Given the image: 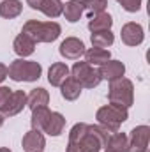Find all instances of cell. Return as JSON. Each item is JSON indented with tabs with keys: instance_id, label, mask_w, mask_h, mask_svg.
I'll use <instances>...</instances> for the list:
<instances>
[{
	"instance_id": "cell-7",
	"label": "cell",
	"mask_w": 150,
	"mask_h": 152,
	"mask_svg": "<svg viewBox=\"0 0 150 152\" xmlns=\"http://www.w3.org/2000/svg\"><path fill=\"white\" fill-rule=\"evenodd\" d=\"M127 152H147L149 151V138H150V127L149 126H136L131 131Z\"/></svg>"
},
{
	"instance_id": "cell-27",
	"label": "cell",
	"mask_w": 150,
	"mask_h": 152,
	"mask_svg": "<svg viewBox=\"0 0 150 152\" xmlns=\"http://www.w3.org/2000/svg\"><path fill=\"white\" fill-rule=\"evenodd\" d=\"M122 9H125L127 12H138L141 7V0H117Z\"/></svg>"
},
{
	"instance_id": "cell-11",
	"label": "cell",
	"mask_w": 150,
	"mask_h": 152,
	"mask_svg": "<svg viewBox=\"0 0 150 152\" xmlns=\"http://www.w3.org/2000/svg\"><path fill=\"white\" fill-rule=\"evenodd\" d=\"M21 147H23L25 152H42L44 147H46V140H44V136H42L41 131L32 129V131H28V133L23 136Z\"/></svg>"
},
{
	"instance_id": "cell-32",
	"label": "cell",
	"mask_w": 150,
	"mask_h": 152,
	"mask_svg": "<svg viewBox=\"0 0 150 152\" xmlns=\"http://www.w3.org/2000/svg\"><path fill=\"white\" fill-rule=\"evenodd\" d=\"M2 126H4V115L0 113V127H2Z\"/></svg>"
},
{
	"instance_id": "cell-1",
	"label": "cell",
	"mask_w": 150,
	"mask_h": 152,
	"mask_svg": "<svg viewBox=\"0 0 150 152\" xmlns=\"http://www.w3.org/2000/svg\"><path fill=\"white\" fill-rule=\"evenodd\" d=\"M110 131L103 126H88L85 122H78L69 133V143L66 152H101L104 149Z\"/></svg>"
},
{
	"instance_id": "cell-18",
	"label": "cell",
	"mask_w": 150,
	"mask_h": 152,
	"mask_svg": "<svg viewBox=\"0 0 150 152\" xmlns=\"http://www.w3.org/2000/svg\"><path fill=\"white\" fill-rule=\"evenodd\" d=\"M60 94L66 101H76L81 96V85L69 75V78L60 85Z\"/></svg>"
},
{
	"instance_id": "cell-31",
	"label": "cell",
	"mask_w": 150,
	"mask_h": 152,
	"mask_svg": "<svg viewBox=\"0 0 150 152\" xmlns=\"http://www.w3.org/2000/svg\"><path fill=\"white\" fill-rule=\"evenodd\" d=\"M0 152H11V149H7V147H0Z\"/></svg>"
},
{
	"instance_id": "cell-13",
	"label": "cell",
	"mask_w": 150,
	"mask_h": 152,
	"mask_svg": "<svg viewBox=\"0 0 150 152\" xmlns=\"http://www.w3.org/2000/svg\"><path fill=\"white\" fill-rule=\"evenodd\" d=\"M64 127H66V117L58 112H51L42 127V133H46L50 136H60Z\"/></svg>"
},
{
	"instance_id": "cell-26",
	"label": "cell",
	"mask_w": 150,
	"mask_h": 152,
	"mask_svg": "<svg viewBox=\"0 0 150 152\" xmlns=\"http://www.w3.org/2000/svg\"><path fill=\"white\" fill-rule=\"evenodd\" d=\"M81 5H83V11L88 12V16H94V14L104 12V9L108 7V0H81Z\"/></svg>"
},
{
	"instance_id": "cell-29",
	"label": "cell",
	"mask_w": 150,
	"mask_h": 152,
	"mask_svg": "<svg viewBox=\"0 0 150 152\" xmlns=\"http://www.w3.org/2000/svg\"><path fill=\"white\" fill-rule=\"evenodd\" d=\"M42 2H44V0H27V4H28V5H30L32 9H37V11L41 9Z\"/></svg>"
},
{
	"instance_id": "cell-30",
	"label": "cell",
	"mask_w": 150,
	"mask_h": 152,
	"mask_svg": "<svg viewBox=\"0 0 150 152\" xmlns=\"http://www.w3.org/2000/svg\"><path fill=\"white\" fill-rule=\"evenodd\" d=\"M5 78H7V66L0 62V83H2Z\"/></svg>"
},
{
	"instance_id": "cell-12",
	"label": "cell",
	"mask_w": 150,
	"mask_h": 152,
	"mask_svg": "<svg viewBox=\"0 0 150 152\" xmlns=\"http://www.w3.org/2000/svg\"><path fill=\"white\" fill-rule=\"evenodd\" d=\"M97 71H99V75H101L103 80L111 81V80L122 78V76L125 75V66H124V62H120V60H108V62L103 64Z\"/></svg>"
},
{
	"instance_id": "cell-3",
	"label": "cell",
	"mask_w": 150,
	"mask_h": 152,
	"mask_svg": "<svg viewBox=\"0 0 150 152\" xmlns=\"http://www.w3.org/2000/svg\"><path fill=\"white\" fill-rule=\"evenodd\" d=\"M95 118H97L99 126L106 127L110 133H117L118 127L129 118V112L122 104H113V103H110V104H106V106H103V108L97 110Z\"/></svg>"
},
{
	"instance_id": "cell-25",
	"label": "cell",
	"mask_w": 150,
	"mask_h": 152,
	"mask_svg": "<svg viewBox=\"0 0 150 152\" xmlns=\"http://www.w3.org/2000/svg\"><path fill=\"white\" fill-rule=\"evenodd\" d=\"M39 11L44 12L48 18H58L64 12V4L60 0H44Z\"/></svg>"
},
{
	"instance_id": "cell-8",
	"label": "cell",
	"mask_w": 150,
	"mask_h": 152,
	"mask_svg": "<svg viewBox=\"0 0 150 152\" xmlns=\"http://www.w3.org/2000/svg\"><path fill=\"white\" fill-rule=\"evenodd\" d=\"M58 51L67 60H78L79 57L85 55V44H83L81 39H78V37H66L60 42Z\"/></svg>"
},
{
	"instance_id": "cell-10",
	"label": "cell",
	"mask_w": 150,
	"mask_h": 152,
	"mask_svg": "<svg viewBox=\"0 0 150 152\" xmlns=\"http://www.w3.org/2000/svg\"><path fill=\"white\" fill-rule=\"evenodd\" d=\"M25 106H27V94L23 90H12L7 104L2 110V115L4 117H14V115L20 113Z\"/></svg>"
},
{
	"instance_id": "cell-4",
	"label": "cell",
	"mask_w": 150,
	"mask_h": 152,
	"mask_svg": "<svg viewBox=\"0 0 150 152\" xmlns=\"http://www.w3.org/2000/svg\"><path fill=\"white\" fill-rule=\"evenodd\" d=\"M42 75V67L36 60L16 58L7 67V76L14 81H37Z\"/></svg>"
},
{
	"instance_id": "cell-24",
	"label": "cell",
	"mask_w": 150,
	"mask_h": 152,
	"mask_svg": "<svg viewBox=\"0 0 150 152\" xmlns=\"http://www.w3.org/2000/svg\"><path fill=\"white\" fill-rule=\"evenodd\" d=\"M90 41H92V46L95 48H108L111 46L113 41H115V36L111 34V30H103V32H92L90 36Z\"/></svg>"
},
{
	"instance_id": "cell-16",
	"label": "cell",
	"mask_w": 150,
	"mask_h": 152,
	"mask_svg": "<svg viewBox=\"0 0 150 152\" xmlns=\"http://www.w3.org/2000/svg\"><path fill=\"white\" fill-rule=\"evenodd\" d=\"M113 27V18L108 12H99L90 16L88 20V28L90 32H103V30H111Z\"/></svg>"
},
{
	"instance_id": "cell-5",
	"label": "cell",
	"mask_w": 150,
	"mask_h": 152,
	"mask_svg": "<svg viewBox=\"0 0 150 152\" xmlns=\"http://www.w3.org/2000/svg\"><path fill=\"white\" fill-rule=\"evenodd\" d=\"M108 99L113 104H122L125 108L133 106L134 103V85L131 80L127 78H117L110 81V88H108Z\"/></svg>"
},
{
	"instance_id": "cell-20",
	"label": "cell",
	"mask_w": 150,
	"mask_h": 152,
	"mask_svg": "<svg viewBox=\"0 0 150 152\" xmlns=\"http://www.w3.org/2000/svg\"><path fill=\"white\" fill-rule=\"evenodd\" d=\"M127 143H129V138L125 133H111L104 149L106 151H111V152H127Z\"/></svg>"
},
{
	"instance_id": "cell-9",
	"label": "cell",
	"mask_w": 150,
	"mask_h": 152,
	"mask_svg": "<svg viewBox=\"0 0 150 152\" xmlns=\"http://www.w3.org/2000/svg\"><path fill=\"white\" fill-rule=\"evenodd\" d=\"M120 37H122V42L127 46H140L145 39V32H143V27L140 23L129 21L122 27Z\"/></svg>"
},
{
	"instance_id": "cell-15",
	"label": "cell",
	"mask_w": 150,
	"mask_h": 152,
	"mask_svg": "<svg viewBox=\"0 0 150 152\" xmlns=\"http://www.w3.org/2000/svg\"><path fill=\"white\" fill-rule=\"evenodd\" d=\"M111 58L110 50L104 48H95L92 46L90 50H85V62H88L90 66H103Z\"/></svg>"
},
{
	"instance_id": "cell-19",
	"label": "cell",
	"mask_w": 150,
	"mask_h": 152,
	"mask_svg": "<svg viewBox=\"0 0 150 152\" xmlns=\"http://www.w3.org/2000/svg\"><path fill=\"white\" fill-rule=\"evenodd\" d=\"M23 11V4L20 0H2L0 2V16L5 20L18 18Z\"/></svg>"
},
{
	"instance_id": "cell-23",
	"label": "cell",
	"mask_w": 150,
	"mask_h": 152,
	"mask_svg": "<svg viewBox=\"0 0 150 152\" xmlns=\"http://www.w3.org/2000/svg\"><path fill=\"white\" fill-rule=\"evenodd\" d=\"M50 113H51V112L48 110V106L34 108V110H32V118H30L32 129H36V131H41V133H42V127H44V124H46V120H48Z\"/></svg>"
},
{
	"instance_id": "cell-28",
	"label": "cell",
	"mask_w": 150,
	"mask_h": 152,
	"mask_svg": "<svg viewBox=\"0 0 150 152\" xmlns=\"http://www.w3.org/2000/svg\"><path fill=\"white\" fill-rule=\"evenodd\" d=\"M11 94H12V88H9V87H0V112H2L4 106L7 104Z\"/></svg>"
},
{
	"instance_id": "cell-22",
	"label": "cell",
	"mask_w": 150,
	"mask_h": 152,
	"mask_svg": "<svg viewBox=\"0 0 150 152\" xmlns=\"http://www.w3.org/2000/svg\"><path fill=\"white\" fill-rule=\"evenodd\" d=\"M66 20L69 23H76L79 21L81 14H83V5H81V0H69L67 4H64V12Z\"/></svg>"
},
{
	"instance_id": "cell-14",
	"label": "cell",
	"mask_w": 150,
	"mask_h": 152,
	"mask_svg": "<svg viewBox=\"0 0 150 152\" xmlns=\"http://www.w3.org/2000/svg\"><path fill=\"white\" fill-rule=\"evenodd\" d=\"M71 75V69L64 64V62H55L51 64V67L48 69V81L53 87H60Z\"/></svg>"
},
{
	"instance_id": "cell-2",
	"label": "cell",
	"mask_w": 150,
	"mask_h": 152,
	"mask_svg": "<svg viewBox=\"0 0 150 152\" xmlns=\"http://www.w3.org/2000/svg\"><path fill=\"white\" fill-rule=\"evenodd\" d=\"M21 34L28 36L36 44L37 42H53L60 37L62 28L57 21H37V20H28L23 28Z\"/></svg>"
},
{
	"instance_id": "cell-33",
	"label": "cell",
	"mask_w": 150,
	"mask_h": 152,
	"mask_svg": "<svg viewBox=\"0 0 150 152\" xmlns=\"http://www.w3.org/2000/svg\"><path fill=\"white\" fill-rule=\"evenodd\" d=\"M104 152H111V151H106V149H104Z\"/></svg>"
},
{
	"instance_id": "cell-21",
	"label": "cell",
	"mask_w": 150,
	"mask_h": 152,
	"mask_svg": "<svg viewBox=\"0 0 150 152\" xmlns=\"http://www.w3.org/2000/svg\"><path fill=\"white\" fill-rule=\"evenodd\" d=\"M48 103H50V94H48V90L42 88V87L34 88V90L27 96V104L30 106V110L39 108V106H46Z\"/></svg>"
},
{
	"instance_id": "cell-17",
	"label": "cell",
	"mask_w": 150,
	"mask_h": 152,
	"mask_svg": "<svg viewBox=\"0 0 150 152\" xmlns=\"http://www.w3.org/2000/svg\"><path fill=\"white\" fill-rule=\"evenodd\" d=\"M12 48H14V53L23 58V57H28V55H32V53L36 51V42L28 37V36L20 34L18 37L14 39Z\"/></svg>"
},
{
	"instance_id": "cell-6",
	"label": "cell",
	"mask_w": 150,
	"mask_h": 152,
	"mask_svg": "<svg viewBox=\"0 0 150 152\" xmlns=\"http://www.w3.org/2000/svg\"><path fill=\"white\" fill-rule=\"evenodd\" d=\"M71 76L81 85V88H94L103 80L99 71L94 66H90L88 62H76L71 69Z\"/></svg>"
}]
</instances>
